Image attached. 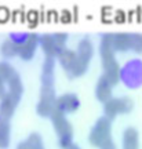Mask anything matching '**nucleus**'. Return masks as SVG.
I'll use <instances>...</instances> for the list:
<instances>
[{"instance_id":"6e6552de","label":"nucleus","mask_w":142,"mask_h":149,"mask_svg":"<svg viewBox=\"0 0 142 149\" xmlns=\"http://www.w3.org/2000/svg\"><path fill=\"white\" fill-rule=\"evenodd\" d=\"M134 109V101L131 97L120 95V97H112L111 100L104 104V116L113 120L119 115H126Z\"/></svg>"},{"instance_id":"412c9836","label":"nucleus","mask_w":142,"mask_h":149,"mask_svg":"<svg viewBox=\"0 0 142 149\" xmlns=\"http://www.w3.org/2000/svg\"><path fill=\"white\" fill-rule=\"evenodd\" d=\"M6 93H7V84H6L4 80H3V77L0 76V98L4 95Z\"/></svg>"},{"instance_id":"4be33fe9","label":"nucleus","mask_w":142,"mask_h":149,"mask_svg":"<svg viewBox=\"0 0 142 149\" xmlns=\"http://www.w3.org/2000/svg\"><path fill=\"white\" fill-rule=\"evenodd\" d=\"M65 149H81V148H80L77 144H74V142H73V144H70L68 148H65Z\"/></svg>"},{"instance_id":"6ab92c4d","label":"nucleus","mask_w":142,"mask_h":149,"mask_svg":"<svg viewBox=\"0 0 142 149\" xmlns=\"http://www.w3.org/2000/svg\"><path fill=\"white\" fill-rule=\"evenodd\" d=\"M28 35H29V32H13V33H10V35H8V39H11V40H13V42H14L17 46L19 47L22 43L26 40Z\"/></svg>"},{"instance_id":"7ed1b4c3","label":"nucleus","mask_w":142,"mask_h":149,"mask_svg":"<svg viewBox=\"0 0 142 149\" xmlns=\"http://www.w3.org/2000/svg\"><path fill=\"white\" fill-rule=\"evenodd\" d=\"M88 142L97 149H117L112 137V120L106 116L98 117L90 128Z\"/></svg>"},{"instance_id":"aec40b11","label":"nucleus","mask_w":142,"mask_h":149,"mask_svg":"<svg viewBox=\"0 0 142 149\" xmlns=\"http://www.w3.org/2000/svg\"><path fill=\"white\" fill-rule=\"evenodd\" d=\"M132 51L137 54L142 53V33L134 32V37H132Z\"/></svg>"},{"instance_id":"20e7f679","label":"nucleus","mask_w":142,"mask_h":149,"mask_svg":"<svg viewBox=\"0 0 142 149\" xmlns=\"http://www.w3.org/2000/svg\"><path fill=\"white\" fill-rule=\"evenodd\" d=\"M74 53L76 54H74L73 65H72L70 70L66 73L70 79L80 77L87 72L88 65L91 62V59H93V55H94V43H93V40L88 36L81 37L77 42Z\"/></svg>"},{"instance_id":"f03ea898","label":"nucleus","mask_w":142,"mask_h":149,"mask_svg":"<svg viewBox=\"0 0 142 149\" xmlns=\"http://www.w3.org/2000/svg\"><path fill=\"white\" fill-rule=\"evenodd\" d=\"M100 57L102 64V76L106 77L113 86L117 84L120 81V64L116 58L115 50L108 42L105 33L101 36L100 40Z\"/></svg>"},{"instance_id":"423d86ee","label":"nucleus","mask_w":142,"mask_h":149,"mask_svg":"<svg viewBox=\"0 0 142 149\" xmlns=\"http://www.w3.org/2000/svg\"><path fill=\"white\" fill-rule=\"evenodd\" d=\"M69 35L66 32H54L40 35V48L46 57L55 58L66 48Z\"/></svg>"},{"instance_id":"f8f14e48","label":"nucleus","mask_w":142,"mask_h":149,"mask_svg":"<svg viewBox=\"0 0 142 149\" xmlns=\"http://www.w3.org/2000/svg\"><path fill=\"white\" fill-rule=\"evenodd\" d=\"M19 101L21 100H18L17 97L6 93L4 95L0 98V116L10 120V117L14 115V112H15Z\"/></svg>"},{"instance_id":"9d476101","label":"nucleus","mask_w":142,"mask_h":149,"mask_svg":"<svg viewBox=\"0 0 142 149\" xmlns=\"http://www.w3.org/2000/svg\"><path fill=\"white\" fill-rule=\"evenodd\" d=\"M39 47H40V35L36 32H29L26 40L18 47V57L24 61H31Z\"/></svg>"},{"instance_id":"2eb2a0df","label":"nucleus","mask_w":142,"mask_h":149,"mask_svg":"<svg viewBox=\"0 0 142 149\" xmlns=\"http://www.w3.org/2000/svg\"><path fill=\"white\" fill-rule=\"evenodd\" d=\"M17 149H46L42 135L39 133L29 134L26 138L17 145Z\"/></svg>"},{"instance_id":"4468645a","label":"nucleus","mask_w":142,"mask_h":149,"mask_svg":"<svg viewBox=\"0 0 142 149\" xmlns=\"http://www.w3.org/2000/svg\"><path fill=\"white\" fill-rule=\"evenodd\" d=\"M121 149H139V133L135 127H127L123 131Z\"/></svg>"},{"instance_id":"ddd939ff","label":"nucleus","mask_w":142,"mask_h":149,"mask_svg":"<svg viewBox=\"0 0 142 149\" xmlns=\"http://www.w3.org/2000/svg\"><path fill=\"white\" fill-rule=\"evenodd\" d=\"M112 90H113V84L101 74L98 80H97V84H95V97H97V100L102 102V104H105L108 100H111L113 97L112 95Z\"/></svg>"},{"instance_id":"f257e3e1","label":"nucleus","mask_w":142,"mask_h":149,"mask_svg":"<svg viewBox=\"0 0 142 149\" xmlns=\"http://www.w3.org/2000/svg\"><path fill=\"white\" fill-rule=\"evenodd\" d=\"M55 58L46 57L42 64V87L36 104V113L42 117H50L55 108Z\"/></svg>"},{"instance_id":"f3484780","label":"nucleus","mask_w":142,"mask_h":149,"mask_svg":"<svg viewBox=\"0 0 142 149\" xmlns=\"http://www.w3.org/2000/svg\"><path fill=\"white\" fill-rule=\"evenodd\" d=\"M74 54H76V53H74V50L66 47L62 53L57 57L58 62H59V65L62 66V69L65 70V73H68L69 70H70V68H72V65H73Z\"/></svg>"},{"instance_id":"1a4fd4ad","label":"nucleus","mask_w":142,"mask_h":149,"mask_svg":"<svg viewBox=\"0 0 142 149\" xmlns=\"http://www.w3.org/2000/svg\"><path fill=\"white\" fill-rule=\"evenodd\" d=\"M108 42L111 43L115 53L132 51V37L134 32H108L105 33Z\"/></svg>"},{"instance_id":"39448f33","label":"nucleus","mask_w":142,"mask_h":149,"mask_svg":"<svg viewBox=\"0 0 142 149\" xmlns=\"http://www.w3.org/2000/svg\"><path fill=\"white\" fill-rule=\"evenodd\" d=\"M51 123H53V128L58 138V144L62 149L68 148L70 144H73V127L69 122L65 113L58 111L57 108H54L53 113H51Z\"/></svg>"},{"instance_id":"a211bd4d","label":"nucleus","mask_w":142,"mask_h":149,"mask_svg":"<svg viewBox=\"0 0 142 149\" xmlns=\"http://www.w3.org/2000/svg\"><path fill=\"white\" fill-rule=\"evenodd\" d=\"M0 53L3 54V57H6V58H13V57L18 55V46L11 39L7 37L0 44Z\"/></svg>"},{"instance_id":"9b49d317","label":"nucleus","mask_w":142,"mask_h":149,"mask_svg":"<svg viewBox=\"0 0 142 149\" xmlns=\"http://www.w3.org/2000/svg\"><path fill=\"white\" fill-rule=\"evenodd\" d=\"M55 108L62 113H74L80 108V98L74 93H65L57 97L55 101Z\"/></svg>"},{"instance_id":"0eeeda50","label":"nucleus","mask_w":142,"mask_h":149,"mask_svg":"<svg viewBox=\"0 0 142 149\" xmlns=\"http://www.w3.org/2000/svg\"><path fill=\"white\" fill-rule=\"evenodd\" d=\"M120 81L128 88H139L142 86V59L131 58L120 66Z\"/></svg>"},{"instance_id":"dca6fc26","label":"nucleus","mask_w":142,"mask_h":149,"mask_svg":"<svg viewBox=\"0 0 142 149\" xmlns=\"http://www.w3.org/2000/svg\"><path fill=\"white\" fill-rule=\"evenodd\" d=\"M11 141V124L8 119L0 116V149H7Z\"/></svg>"}]
</instances>
